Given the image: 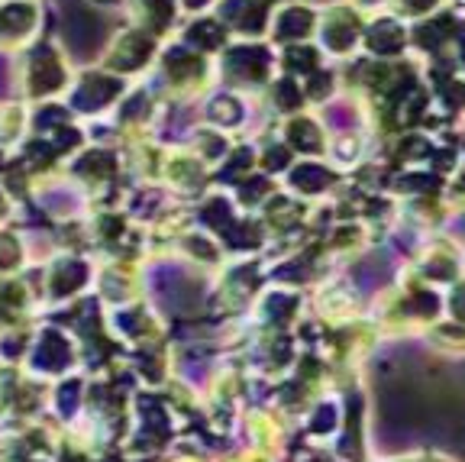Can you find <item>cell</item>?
<instances>
[{
  "label": "cell",
  "mask_w": 465,
  "mask_h": 462,
  "mask_svg": "<svg viewBox=\"0 0 465 462\" xmlns=\"http://www.w3.org/2000/svg\"><path fill=\"white\" fill-rule=\"evenodd\" d=\"M81 275H84V268H81V265H68V275H62V278H58L62 284H56V291H58V294L71 291L75 284H81Z\"/></svg>",
  "instance_id": "7a4b0ae2"
},
{
  "label": "cell",
  "mask_w": 465,
  "mask_h": 462,
  "mask_svg": "<svg viewBox=\"0 0 465 462\" xmlns=\"http://www.w3.org/2000/svg\"><path fill=\"white\" fill-rule=\"evenodd\" d=\"M78 395V382H68V388L62 391V407H65V414H68V407H71V397Z\"/></svg>",
  "instance_id": "3957f363"
},
{
  "label": "cell",
  "mask_w": 465,
  "mask_h": 462,
  "mask_svg": "<svg viewBox=\"0 0 465 462\" xmlns=\"http://www.w3.org/2000/svg\"><path fill=\"white\" fill-rule=\"evenodd\" d=\"M39 366L42 368H62L68 362V346L62 336H46V343H42V349L36 352Z\"/></svg>",
  "instance_id": "6da1fadb"
}]
</instances>
